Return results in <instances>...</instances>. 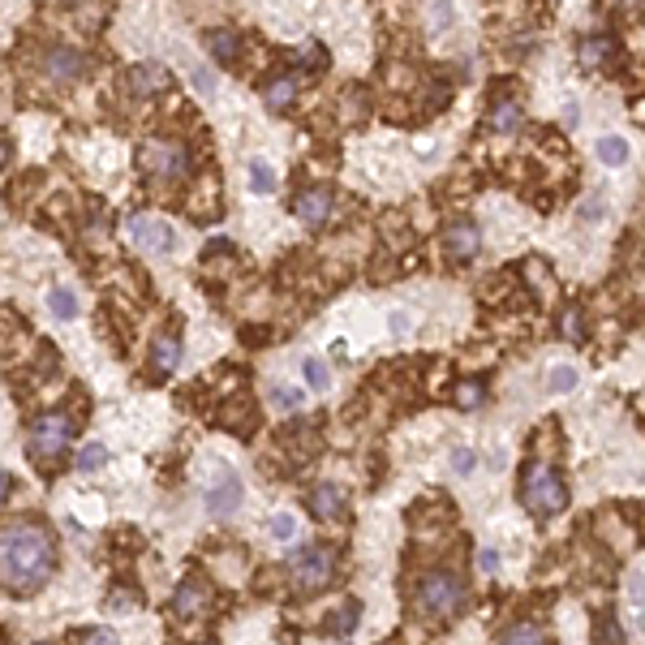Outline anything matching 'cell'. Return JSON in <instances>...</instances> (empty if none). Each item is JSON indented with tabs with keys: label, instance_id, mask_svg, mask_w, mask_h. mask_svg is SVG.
Instances as JSON below:
<instances>
[{
	"label": "cell",
	"instance_id": "cell-8",
	"mask_svg": "<svg viewBox=\"0 0 645 645\" xmlns=\"http://www.w3.org/2000/svg\"><path fill=\"white\" fill-rule=\"evenodd\" d=\"M293 211L301 224H310V228H318V224H327V215H332V190H323V185H310L306 194H297Z\"/></svg>",
	"mask_w": 645,
	"mask_h": 645
},
{
	"label": "cell",
	"instance_id": "cell-31",
	"mask_svg": "<svg viewBox=\"0 0 645 645\" xmlns=\"http://www.w3.org/2000/svg\"><path fill=\"white\" fill-rule=\"evenodd\" d=\"M82 645H117V637H112L108 628H91V632L82 637Z\"/></svg>",
	"mask_w": 645,
	"mask_h": 645
},
{
	"label": "cell",
	"instance_id": "cell-1",
	"mask_svg": "<svg viewBox=\"0 0 645 645\" xmlns=\"http://www.w3.org/2000/svg\"><path fill=\"white\" fill-rule=\"evenodd\" d=\"M57 568V538L40 521L0 529V586L9 594H35Z\"/></svg>",
	"mask_w": 645,
	"mask_h": 645
},
{
	"label": "cell",
	"instance_id": "cell-19",
	"mask_svg": "<svg viewBox=\"0 0 645 645\" xmlns=\"http://www.w3.org/2000/svg\"><path fill=\"white\" fill-rule=\"evenodd\" d=\"M598 159H603L606 168H620L628 159V142L624 138H603V142H598Z\"/></svg>",
	"mask_w": 645,
	"mask_h": 645
},
{
	"label": "cell",
	"instance_id": "cell-6",
	"mask_svg": "<svg viewBox=\"0 0 645 645\" xmlns=\"http://www.w3.org/2000/svg\"><path fill=\"white\" fill-rule=\"evenodd\" d=\"M293 577H297V586H301V589H323V586H332V577H336V551H327V547L301 551V555L293 560Z\"/></svg>",
	"mask_w": 645,
	"mask_h": 645
},
{
	"label": "cell",
	"instance_id": "cell-4",
	"mask_svg": "<svg viewBox=\"0 0 645 645\" xmlns=\"http://www.w3.org/2000/svg\"><path fill=\"white\" fill-rule=\"evenodd\" d=\"M417 603H422L426 615L448 620V615H456V611L465 606V586H461V577H452V572H426V577L417 581Z\"/></svg>",
	"mask_w": 645,
	"mask_h": 645
},
{
	"label": "cell",
	"instance_id": "cell-21",
	"mask_svg": "<svg viewBox=\"0 0 645 645\" xmlns=\"http://www.w3.org/2000/svg\"><path fill=\"white\" fill-rule=\"evenodd\" d=\"M611 48H615L611 40H586V43H581V65H586V69L603 65V60L611 57Z\"/></svg>",
	"mask_w": 645,
	"mask_h": 645
},
{
	"label": "cell",
	"instance_id": "cell-26",
	"mask_svg": "<svg viewBox=\"0 0 645 645\" xmlns=\"http://www.w3.org/2000/svg\"><path fill=\"white\" fill-rule=\"evenodd\" d=\"M250 181H255V190H258V194H267V190H275V176H272V168H267L263 159H255V164H250Z\"/></svg>",
	"mask_w": 645,
	"mask_h": 645
},
{
	"label": "cell",
	"instance_id": "cell-34",
	"mask_svg": "<svg viewBox=\"0 0 645 645\" xmlns=\"http://www.w3.org/2000/svg\"><path fill=\"white\" fill-rule=\"evenodd\" d=\"M478 564H482V572H495V568H499V555H495V551H482V555H478Z\"/></svg>",
	"mask_w": 645,
	"mask_h": 645
},
{
	"label": "cell",
	"instance_id": "cell-5",
	"mask_svg": "<svg viewBox=\"0 0 645 645\" xmlns=\"http://www.w3.org/2000/svg\"><path fill=\"white\" fill-rule=\"evenodd\" d=\"M138 164H142V173L156 176V181H181L185 168H190V159H185V151L176 142H147Z\"/></svg>",
	"mask_w": 645,
	"mask_h": 645
},
{
	"label": "cell",
	"instance_id": "cell-32",
	"mask_svg": "<svg viewBox=\"0 0 645 645\" xmlns=\"http://www.w3.org/2000/svg\"><path fill=\"white\" fill-rule=\"evenodd\" d=\"M452 470H456V473H473V452H465V448L456 452V456H452Z\"/></svg>",
	"mask_w": 645,
	"mask_h": 645
},
{
	"label": "cell",
	"instance_id": "cell-33",
	"mask_svg": "<svg viewBox=\"0 0 645 645\" xmlns=\"http://www.w3.org/2000/svg\"><path fill=\"white\" fill-rule=\"evenodd\" d=\"M301 65H314V69H323V65H327V57H323V52H318V48L310 43V52H301Z\"/></svg>",
	"mask_w": 645,
	"mask_h": 645
},
{
	"label": "cell",
	"instance_id": "cell-2",
	"mask_svg": "<svg viewBox=\"0 0 645 645\" xmlns=\"http://www.w3.org/2000/svg\"><path fill=\"white\" fill-rule=\"evenodd\" d=\"M521 495H525V508L533 512V516H555V512L568 508L564 478L551 470V465H542V461H533V465L525 470V478H521Z\"/></svg>",
	"mask_w": 645,
	"mask_h": 645
},
{
	"label": "cell",
	"instance_id": "cell-23",
	"mask_svg": "<svg viewBox=\"0 0 645 645\" xmlns=\"http://www.w3.org/2000/svg\"><path fill=\"white\" fill-rule=\"evenodd\" d=\"M456 405H461V409H478V405H482V383H478V379H465V383L456 388Z\"/></svg>",
	"mask_w": 645,
	"mask_h": 645
},
{
	"label": "cell",
	"instance_id": "cell-35",
	"mask_svg": "<svg viewBox=\"0 0 645 645\" xmlns=\"http://www.w3.org/2000/svg\"><path fill=\"white\" fill-rule=\"evenodd\" d=\"M564 332L572 336V340H577V336H581V327H577V310H568V318H564Z\"/></svg>",
	"mask_w": 645,
	"mask_h": 645
},
{
	"label": "cell",
	"instance_id": "cell-18",
	"mask_svg": "<svg viewBox=\"0 0 645 645\" xmlns=\"http://www.w3.org/2000/svg\"><path fill=\"white\" fill-rule=\"evenodd\" d=\"M207 48L219 60H237V35L233 31H207Z\"/></svg>",
	"mask_w": 645,
	"mask_h": 645
},
{
	"label": "cell",
	"instance_id": "cell-16",
	"mask_svg": "<svg viewBox=\"0 0 645 645\" xmlns=\"http://www.w3.org/2000/svg\"><path fill=\"white\" fill-rule=\"evenodd\" d=\"M164 82H168V74H164L159 65H138V69H130V91H134V95H156Z\"/></svg>",
	"mask_w": 645,
	"mask_h": 645
},
{
	"label": "cell",
	"instance_id": "cell-3",
	"mask_svg": "<svg viewBox=\"0 0 645 645\" xmlns=\"http://www.w3.org/2000/svg\"><path fill=\"white\" fill-rule=\"evenodd\" d=\"M69 439H74L69 413H43V417H35V426H31V456L40 461L43 470H57V461L65 456V448H69Z\"/></svg>",
	"mask_w": 645,
	"mask_h": 645
},
{
	"label": "cell",
	"instance_id": "cell-12",
	"mask_svg": "<svg viewBox=\"0 0 645 645\" xmlns=\"http://www.w3.org/2000/svg\"><path fill=\"white\" fill-rule=\"evenodd\" d=\"M345 508H349V504H345V490L340 487H318L310 495V512L318 516V521H340Z\"/></svg>",
	"mask_w": 645,
	"mask_h": 645
},
{
	"label": "cell",
	"instance_id": "cell-37",
	"mask_svg": "<svg viewBox=\"0 0 645 645\" xmlns=\"http://www.w3.org/2000/svg\"><path fill=\"white\" fill-rule=\"evenodd\" d=\"M0 164H9V138H0Z\"/></svg>",
	"mask_w": 645,
	"mask_h": 645
},
{
	"label": "cell",
	"instance_id": "cell-7",
	"mask_svg": "<svg viewBox=\"0 0 645 645\" xmlns=\"http://www.w3.org/2000/svg\"><path fill=\"white\" fill-rule=\"evenodd\" d=\"M130 241L147 255H173L176 250V233L164 224V219H151V215H134L130 219Z\"/></svg>",
	"mask_w": 645,
	"mask_h": 645
},
{
	"label": "cell",
	"instance_id": "cell-9",
	"mask_svg": "<svg viewBox=\"0 0 645 645\" xmlns=\"http://www.w3.org/2000/svg\"><path fill=\"white\" fill-rule=\"evenodd\" d=\"M207 603H211V589H207V581L185 577V581L176 586L173 611H176V620H190V615H198V611H207Z\"/></svg>",
	"mask_w": 645,
	"mask_h": 645
},
{
	"label": "cell",
	"instance_id": "cell-22",
	"mask_svg": "<svg viewBox=\"0 0 645 645\" xmlns=\"http://www.w3.org/2000/svg\"><path fill=\"white\" fill-rule=\"evenodd\" d=\"M48 306H52V314H57V318H74V314H78V297L69 293V289H52Z\"/></svg>",
	"mask_w": 645,
	"mask_h": 645
},
{
	"label": "cell",
	"instance_id": "cell-10",
	"mask_svg": "<svg viewBox=\"0 0 645 645\" xmlns=\"http://www.w3.org/2000/svg\"><path fill=\"white\" fill-rule=\"evenodd\" d=\"M478 246H482V233L473 228L470 219H456V224H448V233H443V250H448L456 263L473 258V255H478Z\"/></svg>",
	"mask_w": 645,
	"mask_h": 645
},
{
	"label": "cell",
	"instance_id": "cell-20",
	"mask_svg": "<svg viewBox=\"0 0 645 645\" xmlns=\"http://www.w3.org/2000/svg\"><path fill=\"white\" fill-rule=\"evenodd\" d=\"M504 645H547V632L538 624H516L508 637H504Z\"/></svg>",
	"mask_w": 645,
	"mask_h": 645
},
{
	"label": "cell",
	"instance_id": "cell-14",
	"mask_svg": "<svg viewBox=\"0 0 645 645\" xmlns=\"http://www.w3.org/2000/svg\"><path fill=\"white\" fill-rule=\"evenodd\" d=\"M176 362H181V340H176V336H159L156 345H151V371L173 374Z\"/></svg>",
	"mask_w": 645,
	"mask_h": 645
},
{
	"label": "cell",
	"instance_id": "cell-15",
	"mask_svg": "<svg viewBox=\"0 0 645 645\" xmlns=\"http://www.w3.org/2000/svg\"><path fill=\"white\" fill-rule=\"evenodd\" d=\"M237 504H241V482H237V478H224V482L207 495V512H215V516H228Z\"/></svg>",
	"mask_w": 645,
	"mask_h": 645
},
{
	"label": "cell",
	"instance_id": "cell-13",
	"mask_svg": "<svg viewBox=\"0 0 645 645\" xmlns=\"http://www.w3.org/2000/svg\"><path fill=\"white\" fill-rule=\"evenodd\" d=\"M297 86H301V78H297V74H280V78H272V82H267V91H263L267 108H272V112H284V108H293Z\"/></svg>",
	"mask_w": 645,
	"mask_h": 645
},
{
	"label": "cell",
	"instance_id": "cell-29",
	"mask_svg": "<svg viewBox=\"0 0 645 645\" xmlns=\"http://www.w3.org/2000/svg\"><path fill=\"white\" fill-rule=\"evenodd\" d=\"M357 615H362V606H357V603H349L345 611H340V615H336V624H332V628H336V632H353V624H357Z\"/></svg>",
	"mask_w": 645,
	"mask_h": 645
},
{
	"label": "cell",
	"instance_id": "cell-17",
	"mask_svg": "<svg viewBox=\"0 0 645 645\" xmlns=\"http://www.w3.org/2000/svg\"><path fill=\"white\" fill-rule=\"evenodd\" d=\"M490 125H495L499 134H512V130L521 125V108H516L512 99H499V103H495V112H490Z\"/></svg>",
	"mask_w": 645,
	"mask_h": 645
},
{
	"label": "cell",
	"instance_id": "cell-36",
	"mask_svg": "<svg viewBox=\"0 0 645 645\" xmlns=\"http://www.w3.org/2000/svg\"><path fill=\"white\" fill-rule=\"evenodd\" d=\"M9 490H13V482H9V473H0V499H9Z\"/></svg>",
	"mask_w": 645,
	"mask_h": 645
},
{
	"label": "cell",
	"instance_id": "cell-27",
	"mask_svg": "<svg viewBox=\"0 0 645 645\" xmlns=\"http://www.w3.org/2000/svg\"><path fill=\"white\" fill-rule=\"evenodd\" d=\"M327 379H332V374H327V366H323L318 357H310V362H306V383H310L314 391H323V388H327Z\"/></svg>",
	"mask_w": 645,
	"mask_h": 645
},
{
	"label": "cell",
	"instance_id": "cell-28",
	"mask_svg": "<svg viewBox=\"0 0 645 645\" xmlns=\"http://www.w3.org/2000/svg\"><path fill=\"white\" fill-rule=\"evenodd\" d=\"M551 388H555V391H572V388H577V371H572V366H555V371H551Z\"/></svg>",
	"mask_w": 645,
	"mask_h": 645
},
{
	"label": "cell",
	"instance_id": "cell-25",
	"mask_svg": "<svg viewBox=\"0 0 645 645\" xmlns=\"http://www.w3.org/2000/svg\"><path fill=\"white\" fill-rule=\"evenodd\" d=\"M108 461V452H103V443H91V448H82V456H78V470L82 473H95L99 465Z\"/></svg>",
	"mask_w": 645,
	"mask_h": 645
},
{
	"label": "cell",
	"instance_id": "cell-30",
	"mask_svg": "<svg viewBox=\"0 0 645 645\" xmlns=\"http://www.w3.org/2000/svg\"><path fill=\"white\" fill-rule=\"evenodd\" d=\"M275 405H280V409H297V405H301V391H297V388H280V391H275Z\"/></svg>",
	"mask_w": 645,
	"mask_h": 645
},
{
	"label": "cell",
	"instance_id": "cell-24",
	"mask_svg": "<svg viewBox=\"0 0 645 645\" xmlns=\"http://www.w3.org/2000/svg\"><path fill=\"white\" fill-rule=\"evenodd\" d=\"M272 538L275 542H293L297 538V521H293V512H280L272 521Z\"/></svg>",
	"mask_w": 645,
	"mask_h": 645
},
{
	"label": "cell",
	"instance_id": "cell-11",
	"mask_svg": "<svg viewBox=\"0 0 645 645\" xmlns=\"http://www.w3.org/2000/svg\"><path fill=\"white\" fill-rule=\"evenodd\" d=\"M43 65H48V78H52V82H74L82 69H86L82 52H74V48H52Z\"/></svg>",
	"mask_w": 645,
	"mask_h": 645
}]
</instances>
